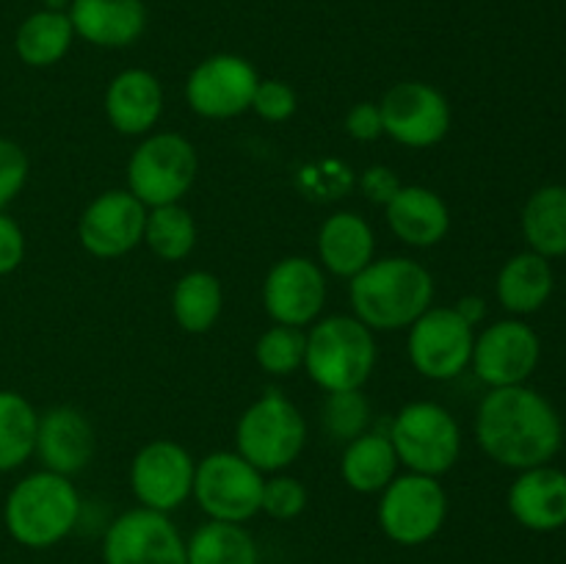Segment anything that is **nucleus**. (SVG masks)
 I'll return each instance as SVG.
<instances>
[{"mask_svg": "<svg viewBox=\"0 0 566 564\" xmlns=\"http://www.w3.org/2000/svg\"><path fill=\"white\" fill-rule=\"evenodd\" d=\"M475 440L503 468L528 470L551 464L562 451L564 424L558 409L534 387H490L475 412Z\"/></svg>", "mask_w": 566, "mask_h": 564, "instance_id": "f257e3e1", "label": "nucleus"}, {"mask_svg": "<svg viewBox=\"0 0 566 564\" xmlns=\"http://www.w3.org/2000/svg\"><path fill=\"white\" fill-rule=\"evenodd\" d=\"M354 318L370 332L412 326L434 302V280L429 269L412 258L370 260L348 282Z\"/></svg>", "mask_w": 566, "mask_h": 564, "instance_id": "f03ea898", "label": "nucleus"}, {"mask_svg": "<svg viewBox=\"0 0 566 564\" xmlns=\"http://www.w3.org/2000/svg\"><path fill=\"white\" fill-rule=\"evenodd\" d=\"M81 518V495L70 476L36 470L6 495L3 523L11 540L25 547H50L64 540Z\"/></svg>", "mask_w": 566, "mask_h": 564, "instance_id": "7ed1b4c3", "label": "nucleus"}, {"mask_svg": "<svg viewBox=\"0 0 566 564\" xmlns=\"http://www.w3.org/2000/svg\"><path fill=\"white\" fill-rule=\"evenodd\" d=\"M374 365V332L354 315H329L310 330L304 368L321 390H363Z\"/></svg>", "mask_w": 566, "mask_h": 564, "instance_id": "20e7f679", "label": "nucleus"}, {"mask_svg": "<svg viewBox=\"0 0 566 564\" xmlns=\"http://www.w3.org/2000/svg\"><path fill=\"white\" fill-rule=\"evenodd\" d=\"M235 446L260 473H276L302 457L307 446V424L296 404L282 393L260 396L235 426Z\"/></svg>", "mask_w": 566, "mask_h": 564, "instance_id": "39448f33", "label": "nucleus"}, {"mask_svg": "<svg viewBox=\"0 0 566 564\" xmlns=\"http://www.w3.org/2000/svg\"><path fill=\"white\" fill-rule=\"evenodd\" d=\"M199 158L180 133H155L133 149L127 160V191L144 208L180 202L197 180Z\"/></svg>", "mask_w": 566, "mask_h": 564, "instance_id": "423d86ee", "label": "nucleus"}, {"mask_svg": "<svg viewBox=\"0 0 566 564\" xmlns=\"http://www.w3.org/2000/svg\"><path fill=\"white\" fill-rule=\"evenodd\" d=\"M390 442L398 462L412 473L442 476L459 462L462 429L457 418L437 401H412L401 407L390 426Z\"/></svg>", "mask_w": 566, "mask_h": 564, "instance_id": "0eeeda50", "label": "nucleus"}, {"mask_svg": "<svg viewBox=\"0 0 566 564\" xmlns=\"http://www.w3.org/2000/svg\"><path fill=\"white\" fill-rule=\"evenodd\" d=\"M263 484V473L241 453L216 451L197 464L191 495L210 520L247 523L260 512Z\"/></svg>", "mask_w": 566, "mask_h": 564, "instance_id": "6e6552de", "label": "nucleus"}, {"mask_svg": "<svg viewBox=\"0 0 566 564\" xmlns=\"http://www.w3.org/2000/svg\"><path fill=\"white\" fill-rule=\"evenodd\" d=\"M448 495L434 476H396L381 490L379 525L398 545H423L442 529Z\"/></svg>", "mask_w": 566, "mask_h": 564, "instance_id": "1a4fd4ad", "label": "nucleus"}, {"mask_svg": "<svg viewBox=\"0 0 566 564\" xmlns=\"http://www.w3.org/2000/svg\"><path fill=\"white\" fill-rule=\"evenodd\" d=\"M473 324L457 307H429L409 326V359L426 379H457L473 359Z\"/></svg>", "mask_w": 566, "mask_h": 564, "instance_id": "9d476101", "label": "nucleus"}, {"mask_svg": "<svg viewBox=\"0 0 566 564\" xmlns=\"http://www.w3.org/2000/svg\"><path fill=\"white\" fill-rule=\"evenodd\" d=\"M379 111L387 136L412 149L434 147L451 127V105L446 94L423 81H403L387 88Z\"/></svg>", "mask_w": 566, "mask_h": 564, "instance_id": "9b49d317", "label": "nucleus"}, {"mask_svg": "<svg viewBox=\"0 0 566 564\" xmlns=\"http://www.w3.org/2000/svg\"><path fill=\"white\" fill-rule=\"evenodd\" d=\"M105 564H188L186 540L177 525L155 509H130L105 531Z\"/></svg>", "mask_w": 566, "mask_h": 564, "instance_id": "f8f14e48", "label": "nucleus"}, {"mask_svg": "<svg viewBox=\"0 0 566 564\" xmlns=\"http://www.w3.org/2000/svg\"><path fill=\"white\" fill-rule=\"evenodd\" d=\"M260 75L247 59L216 53L199 61L186 81V100L205 119H232L252 108Z\"/></svg>", "mask_w": 566, "mask_h": 564, "instance_id": "ddd939ff", "label": "nucleus"}, {"mask_svg": "<svg viewBox=\"0 0 566 564\" xmlns=\"http://www.w3.org/2000/svg\"><path fill=\"white\" fill-rule=\"evenodd\" d=\"M542 357V341L525 321L506 318L486 326L473 343L475 376L490 387L525 385Z\"/></svg>", "mask_w": 566, "mask_h": 564, "instance_id": "4468645a", "label": "nucleus"}, {"mask_svg": "<svg viewBox=\"0 0 566 564\" xmlns=\"http://www.w3.org/2000/svg\"><path fill=\"white\" fill-rule=\"evenodd\" d=\"M193 464L191 453L171 440H153L133 457L130 487L144 509L155 512H175L193 492Z\"/></svg>", "mask_w": 566, "mask_h": 564, "instance_id": "2eb2a0df", "label": "nucleus"}, {"mask_svg": "<svg viewBox=\"0 0 566 564\" xmlns=\"http://www.w3.org/2000/svg\"><path fill=\"white\" fill-rule=\"evenodd\" d=\"M147 208L130 191H105L83 210L77 238L94 258H122L144 241Z\"/></svg>", "mask_w": 566, "mask_h": 564, "instance_id": "dca6fc26", "label": "nucleus"}, {"mask_svg": "<svg viewBox=\"0 0 566 564\" xmlns=\"http://www.w3.org/2000/svg\"><path fill=\"white\" fill-rule=\"evenodd\" d=\"M265 313L274 324L307 326L326 304V274L315 260L285 258L263 282Z\"/></svg>", "mask_w": 566, "mask_h": 564, "instance_id": "f3484780", "label": "nucleus"}, {"mask_svg": "<svg viewBox=\"0 0 566 564\" xmlns=\"http://www.w3.org/2000/svg\"><path fill=\"white\" fill-rule=\"evenodd\" d=\"M44 470L61 476H75L92 462L94 429L86 415L75 407H53L39 415L36 451Z\"/></svg>", "mask_w": 566, "mask_h": 564, "instance_id": "a211bd4d", "label": "nucleus"}, {"mask_svg": "<svg viewBox=\"0 0 566 564\" xmlns=\"http://www.w3.org/2000/svg\"><path fill=\"white\" fill-rule=\"evenodd\" d=\"M509 512L528 531H558L566 525V473L553 464L520 470L509 487Z\"/></svg>", "mask_w": 566, "mask_h": 564, "instance_id": "6ab92c4d", "label": "nucleus"}, {"mask_svg": "<svg viewBox=\"0 0 566 564\" xmlns=\"http://www.w3.org/2000/svg\"><path fill=\"white\" fill-rule=\"evenodd\" d=\"M66 14L75 36L94 48H127L147 28L144 0H72Z\"/></svg>", "mask_w": 566, "mask_h": 564, "instance_id": "aec40b11", "label": "nucleus"}, {"mask_svg": "<svg viewBox=\"0 0 566 564\" xmlns=\"http://www.w3.org/2000/svg\"><path fill=\"white\" fill-rule=\"evenodd\" d=\"M164 111V88L147 70H122L105 88V114L125 136H142Z\"/></svg>", "mask_w": 566, "mask_h": 564, "instance_id": "412c9836", "label": "nucleus"}, {"mask_svg": "<svg viewBox=\"0 0 566 564\" xmlns=\"http://www.w3.org/2000/svg\"><path fill=\"white\" fill-rule=\"evenodd\" d=\"M387 208V224L409 247H434L451 230L446 199L426 186H401Z\"/></svg>", "mask_w": 566, "mask_h": 564, "instance_id": "4be33fe9", "label": "nucleus"}, {"mask_svg": "<svg viewBox=\"0 0 566 564\" xmlns=\"http://www.w3.org/2000/svg\"><path fill=\"white\" fill-rule=\"evenodd\" d=\"M376 238L368 221L359 213L337 210L321 224L318 258L326 271L335 276H357L374 260Z\"/></svg>", "mask_w": 566, "mask_h": 564, "instance_id": "5701e85b", "label": "nucleus"}, {"mask_svg": "<svg viewBox=\"0 0 566 564\" xmlns=\"http://www.w3.org/2000/svg\"><path fill=\"white\" fill-rule=\"evenodd\" d=\"M556 288L551 260L536 252H520L503 263L497 274V302L514 315H531L547 304Z\"/></svg>", "mask_w": 566, "mask_h": 564, "instance_id": "b1692460", "label": "nucleus"}, {"mask_svg": "<svg viewBox=\"0 0 566 564\" xmlns=\"http://www.w3.org/2000/svg\"><path fill=\"white\" fill-rule=\"evenodd\" d=\"M72 39H75V28L66 11L39 9L17 28V59L28 66H53L70 53Z\"/></svg>", "mask_w": 566, "mask_h": 564, "instance_id": "393cba45", "label": "nucleus"}, {"mask_svg": "<svg viewBox=\"0 0 566 564\" xmlns=\"http://www.w3.org/2000/svg\"><path fill=\"white\" fill-rule=\"evenodd\" d=\"M523 236L531 252L542 258L566 254V186H542L528 197L523 208Z\"/></svg>", "mask_w": 566, "mask_h": 564, "instance_id": "a878e982", "label": "nucleus"}, {"mask_svg": "<svg viewBox=\"0 0 566 564\" xmlns=\"http://www.w3.org/2000/svg\"><path fill=\"white\" fill-rule=\"evenodd\" d=\"M398 457L390 437L379 431H365L357 440L346 442L340 459V476L352 490L381 492L396 479Z\"/></svg>", "mask_w": 566, "mask_h": 564, "instance_id": "bb28decb", "label": "nucleus"}, {"mask_svg": "<svg viewBox=\"0 0 566 564\" xmlns=\"http://www.w3.org/2000/svg\"><path fill=\"white\" fill-rule=\"evenodd\" d=\"M188 564H260V551L254 536L241 523L199 525L186 542Z\"/></svg>", "mask_w": 566, "mask_h": 564, "instance_id": "cd10ccee", "label": "nucleus"}, {"mask_svg": "<svg viewBox=\"0 0 566 564\" xmlns=\"http://www.w3.org/2000/svg\"><path fill=\"white\" fill-rule=\"evenodd\" d=\"M221 302V282L210 271H188L177 280L171 293V313L182 330L202 335L219 321Z\"/></svg>", "mask_w": 566, "mask_h": 564, "instance_id": "c85d7f7f", "label": "nucleus"}, {"mask_svg": "<svg viewBox=\"0 0 566 564\" xmlns=\"http://www.w3.org/2000/svg\"><path fill=\"white\" fill-rule=\"evenodd\" d=\"M39 415L25 396L0 390V473L25 464L36 451Z\"/></svg>", "mask_w": 566, "mask_h": 564, "instance_id": "c756f323", "label": "nucleus"}, {"mask_svg": "<svg viewBox=\"0 0 566 564\" xmlns=\"http://www.w3.org/2000/svg\"><path fill=\"white\" fill-rule=\"evenodd\" d=\"M144 241L160 260H186L197 247L193 216L180 202L147 210Z\"/></svg>", "mask_w": 566, "mask_h": 564, "instance_id": "7c9ffc66", "label": "nucleus"}, {"mask_svg": "<svg viewBox=\"0 0 566 564\" xmlns=\"http://www.w3.org/2000/svg\"><path fill=\"white\" fill-rule=\"evenodd\" d=\"M304 348H307V335L298 326H271L263 332L254 346L260 368L271 376H291L304 365Z\"/></svg>", "mask_w": 566, "mask_h": 564, "instance_id": "2f4dec72", "label": "nucleus"}, {"mask_svg": "<svg viewBox=\"0 0 566 564\" xmlns=\"http://www.w3.org/2000/svg\"><path fill=\"white\" fill-rule=\"evenodd\" d=\"M321 420H324V429L329 431L332 440L352 442L368 431L370 404L359 390L329 393L324 407H321Z\"/></svg>", "mask_w": 566, "mask_h": 564, "instance_id": "473e14b6", "label": "nucleus"}, {"mask_svg": "<svg viewBox=\"0 0 566 564\" xmlns=\"http://www.w3.org/2000/svg\"><path fill=\"white\" fill-rule=\"evenodd\" d=\"M307 506V490L293 476H274L263 484V509L269 518L274 520H293L304 512Z\"/></svg>", "mask_w": 566, "mask_h": 564, "instance_id": "72a5a7b5", "label": "nucleus"}, {"mask_svg": "<svg viewBox=\"0 0 566 564\" xmlns=\"http://www.w3.org/2000/svg\"><path fill=\"white\" fill-rule=\"evenodd\" d=\"M28 171H31V164H28L25 149L11 138L0 136V210H6L20 197L28 182Z\"/></svg>", "mask_w": 566, "mask_h": 564, "instance_id": "f704fd0d", "label": "nucleus"}, {"mask_svg": "<svg viewBox=\"0 0 566 564\" xmlns=\"http://www.w3.org/2000/svg\"><path fill=\"white\" fill-rule=\"evenodd\" d=\"M252 111L269 122L291 119L293 111H296V92L285 81H274V77L260 81L254 88Z\"/></svg>", "mask_w": 566, "mask_h": 564, "instance_id": "c9c22d12", "label": "nucleus"}, {"mask_svg": "<svg viewBox=\"0 0 566 564\" xmlns=\"http://www.w3.org/2000/svg\"><path fill=\"white\" fill-rule=\"evenodd\" d=\"M22 258H25V236H22V227L6 210H0V276L20 269Z\"/></svg>", "mask_w": 566, "mask_h": 564, "instance_id": "e433bc0d", "label": "nucleus"}, {"mask_svg": "<svg viewBox=\"0 0 566 564\" xmlns=\"http://www.w3.org/2000/svg\"><path fill=\"white\" fill-rule=\"evenodd\" d=\"M346 130L348 136H354L357 142H374L385 133L381 127V111L379 103H359L348 111L346 116Z\"/></svg>", "mask_w": 566, "mask_h": 564, "instance_id": "4c0bfd02", "label": "nucleus"}, {"mask_svg": "<svg viewBox=\"0 0 566 564\" xmlns=\"http://www.w3.org/2000/svg\"><path fill=\"white\" fill-rule=\"evenodd\" d=\"M359 186H363L365 197L379 205H387L392 199V194L401 188V182H398V177L387 166H370L363 175V180H359Z\"/></svg>", "mask_w": 566, "mask_h": 564, "instance_id": "58836bf2", "label": "nucleus"}, {"mask_svg": "<svg viewBox=\"0 0 566 564\" xmlns=\"http://www.w3.org/2000/svg\"><path fill=\"white\" fill-rule=\"evenodd\" d=\"M457 310H459V315H462V318L473 326L486 315L484 299H479V296H464L462 302L457 304Z\"/></svg>", "mask_w": 566, "mask_h": 564, "instance_id": "ea45409f", "label": "nucleus"}]
</instances>
